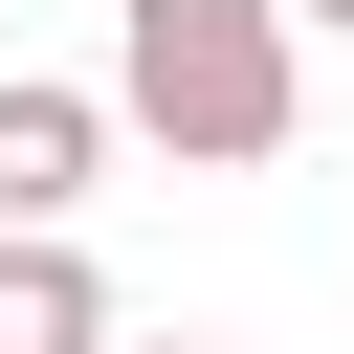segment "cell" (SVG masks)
Returning <instances> with one entry per match:
<instances>
[{
	"label": "cell",
	"instance_id": "cell-1",
	"mask_svg": "<svg viewBox=\"0 0 354 354\" xmlns=\"http://www.w3.org/2000/svg\"><path fill=\"white\" fill-rule=\"evenodd\" d=\"M111 111H133L155 155H199V177H266L288 111H310L288 0H133V22H111Z\"/></svg>",
	"mask_w": 354,
	"mask_h": 354
},
{
	"label": "cell",
	"instance_id": "cell-2",
	"mask_svg": "<svg viewBox=\"0 0 354 354\" xmlns=\"http://www.w3.org/2000/svg\"><path fill=\"white\" fill-rule=\"evenodd\" d=\"M111 88H44V66H0V243H66V199L111 177Z\"/></svg>",
	"mask_w": 354,
	"mask_h": 354
},
{
	"label": "cell",
	"instance_id": "cell-3",
	"mask_svg": "<svg viewBox=\"0 0 354 354\" xmlns=\"http://www.w3.org/2000/svg\"><path fill=\"white\" fill-rule=\"evenodd\" d=\"M0 354H133L111 332V266L88 243H0Z\"/></svg>",
	"mask_w": 354,
	"mask_h": 354
},
{
	"label": "cell",
	"instance_id": "cell-4",
	"mask_svg": "<svg viewBox=\"0 0 354 354\" xmlns=\"http://www.w3.org/2000/svg\"><path fill=\"white\" fill-rule=\"evenodd\" d=\"M288 22H332V44H354V0H288Z\"/></svg>",
	"mask_w": 354,
	"mask_h": 354
},
{
	"label": "cell",
	"instance_id": "cell-5",
	"mask_svg": "<svg viewBox=\"0 0 354 354\" xmlns=\"http://www.w3.org/2000/svg\"><path fill=\"white\" fill-rule=\"evenodd\" d=\"M133 354H221V332H133Z\"/></svg>",
	"mask_w": 354,
	"mask_h": 354
}]
</instances>
